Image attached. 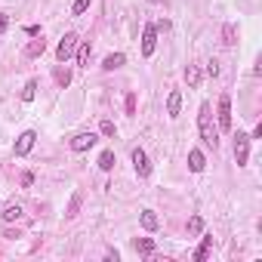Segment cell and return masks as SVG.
<instances>
[{
    "instance_id": "obj_1",
    "label": "cell",
    "mask_w": 262,
    "mask_h": 262,
    "mask_svg": "<svg viewBox=\"0 0 262 262\" xmlns=\"http://www.w3.org/2000/svg\"><path fill=\"white\" fill-rule=\"evenodd\" d=\"M198 126H200V139H204V145H207V148H219V126L213 123L210 102L200 105V111H198Z\"/></svg>"
},
{
    "instance_id": "obj_2",
    "label": "cell",
    "mask_w": 262,
    "mask_h": 262,
    "mask_svg": "<svg viewBox=\"0 0 262 262\" xmlns=\"http://www.w3.org/2000/svg\"><path fill=\"white\" fill-rule=\"evenodd\" d=\"M77 44H80V37L74 34V31H68V34L59 40V46H56V59L59 62H68V59L74 56V49H77Z\"/></svg>"
},
{
    "instance_id": "obj_3",
    "label": "cell",
    "mask_w": 262,
    "mask_h": 262,
    "mask_svg": "<svg viewBox=\"0 0 262 262\" xmlns=\"http://www.w3.org/2000/svg\"><path fill=\"white\" fill-rule=\"evenodd\" d=\"M250 142L253 139L247 136V133L238 130V136H234V160H238V167H244L250 160Z\"/></svg>"
},
{
    "instance_id": "obj_4",
    "label": "cell",
    "mask_w": 262,
    "mask_h": 262,
    "mask_svg": "<svg viewBox=\"0 0 262 262\" xmlns=\"http://www.w3.org/2000/svg\"><path fill=\"white\" fill-rule=\"evenodd\" d=\"M219 130L222 133L231 130V96H228V92L219 96Z\"/></svg>"
},
{
    "instance_id": "obj_5",
    "label": "cell",
    "mask_w": 262,
    "mask_h": 262,
    "mask_svg": "<svg viewBox=\"0 0 262 262\" xmlns=\"http://www.w3.org/2000/svg\"><path fill=\"white\" fill-rule=\"evenodd\" d=\"M34 142H37V133H34V130H25L22 136L15 139V145H13V154H15V157H25L31 148H34Z\"/></svg>"
},
{
    "instance_id": "obj_6",
    "label": "cell",
    "mask_w": 262,
    "mask_h": 262,
    "mask_svg": "<svg viewBox=\"0 0 262 262\" xmlns=\"http://www.w3.org/2000/svg\"><path fill=\"white\" fill-rule=\"evenodd\" d=\"M133 167H136V176L139 179H148L151 176V160L142 148H133Z\"/></svg>"
},
{
    "instance_id": "obj_7",
    "label": "cell",
    "mask_w": 262,
    "mask_h": 262,
    "mask_svg": "<svg viewBox=\"0 0 262 262\" xmlns=\"http://www.w3.org/2000/svg\"><path fill=\"white\" fill-rule=\"evenodd\" d=\"M96 142H99L96 133H77V136L71 139V151H77V154H80V151H90Z\"/></svg>"
},
{
    "instance_id": "obj_8",
    "label": "cell",
    "mask_w": 262,
    "mask_h": 262,
    "mask_svg": "<svg viewBox=\"0 0 262 262\" xmlns=\"http://www.w3.org/2000/svg\"><path fill=\"white\" fill-rule=\"evenodd\" d=\"M154 46H157V28L154 25H145V31H142V56H151L154 53Z\"/></svg>"
},
{
    "instance_id": "obj_9",
    "label": "cell",
    "mask_w": 262,
    "mask_h": 262,
    "mask_svg": "<svg viewBox=\"0 0 262 262\" xmlns=\"http://www.w3.org/2000/svg\"><path fill=\"white\" fill-rule=\"evenodd\" d=\"M204 167H207L204 151H200V148H191V151H188V170H191V173H200Z\"/></svg>"
},
{
    "instance_id": "obj_10",
    "label": "cell",
    "mask_w": 262,
    "mask_h": 262,
    "mask_svg": "<svg viewBox=\"0 0 262 262\" xmlns=\"http://www.w3.org/2000/svg\"><path fill=\"white\" fill-rule=\"evenodd\" d=\"M44 53H46V40L44 37H34L28 46H25V56H28V59H40Z\"/></svg>"
},
{
    "instance_id": "obj_11",
    "label": "cell",
    "mask_w": 262,
    "mask_h": 262,
    "mask_svg": "<svg viewBox=\"0 0 262 262\" xmlns=\"http://www.w3.org/2000/svg\"><path fill=\"white\" fill-rule=\"evenodd\" d=\"M139 222H142V228H145V231H157V225H160V219H157V213H154V210H142V216H139Z\"/></svg>"
},
{
    "instance_id": "obj_12",
    "label": "cell",
    "mask_w": 262,
    "mask_h": 262,
    "mask_svg": "<svg viewBox=\"0 0 262 262\" xmlns=\"http://www.w3.org/2000/svg\"><path fill=\"white\" fill-rule=\"evenodd\" d=\"M179 108H182V92L173 90L170 99H167V114H170V117H179Z\"/></svg>"
},
{
    "instance_id": "obj_13",
    "label": "cell",
    "mask_w": 262,
    "mask_h": 262,
    "mask_svg": "<svg viewBox=\"0 0 262 262\" xmlns=\"http://www.w3.org/2000/svg\"><path fill=\"white\" fill-rule=\"evenodd\" d=\"M182 77H185V83H188L191 90L200 87V68H198V65H188V68L182 71Z\"/></svg>"
},
{
    "instance_id": "obj_14",
    "label": "cell",
    "mask_w": 262,
    "mask_h": 262,
    "mask_svg": "<svg viewBox=\"0 0 262 262\" xmlns=\"http://www.w3.org/2000/svg\"><path fill=\"white\" fill-rule=\"evenodd\" d=\"M123 62H126V56H123V53H111V56H105L102 68H105V71H117V68H121Z\"/></svg>"
},
{
    "instance_id": "obj_15",
    "label": "cell",
    "mask_w": 262,
    "mask_h": 262,
    "mask_svg": "<svg viewBox=\"0 0 262 262\" xmlns=\"http://www.w3.org/2000/svg\"><path fill=\"white\" fill-rule=\"evenodd\" d=\"M0 216H3V222H15V219H22V204H6Z\"/></svg>"
},
{
    "instance_id": "obj_16",
    "label": "cell",
    "mask_w": 262,
    "mask_h": 262,
    "mask_svg": "<svg viewBox=\"0 0 262 262\" xmlns=\"http://www.w3.org/2000/svg\"><path fill=\"white\" fill-rule=\"evenodd\" d=\"M210 247H213V234H204L200 247L194 250V259H198V262H204V259H207V253H210Z\"/></svg>"
},
{
    "instance_id": "obj_17",
    "label": "cell",
    "mask_w": 262,
    "mask_h": 262,
    "mask_svg": "<svg viewBox=\"0 0 262 262\" xmlns=\"http://www.w3.org/2000/svg\"><path fill=\"white\" fill-rule=\"evenodd\" d=\"M133 247H136V253H142V256H151V253H154V241L139 238V241H133Z\"/></svg>"
},
{
    "instance_id": "obj_18",
    "label": "cell",
    "mask_w": 262,
    "mask_h": 262,
    "mask_svg": "<svg viewBox=\"0 0 262 262\" xmlns=\"http://www.w3.org/2000/svg\"><path fill=\"white\" fill-rule=\"evenodd\" d=\"M99 170H105V173L114 170V151H102L99 154Z\"/></svg>"
},
{
    "instance_id": "obj_19",
    "label": "cell",
    "mask_w": 262,
    "mask_h": 262,
    "mask_svg": "<svg viewBox=\"0 0 262 262\" xmlns=\"http://www.w3.org/2000/svg\"><path fill=\"white\" fill-rule=\"evenodd\" d=\"M34 92H37V80H28V83H25V90L19 92V99H22V102H34Z\"/></svg>"
},
{
    "instance_id": "obj_20",
    "label": "cell",
    "mask_w": 262,
    "mask_h": 262,
    "mask_svg": "<svg viewBox=\"0 0 262 262\" xmlns=\"http://www.w3.org/2000/svg\"><path fill=\"white\" fill-rule=\"evenodd\" d=\"M80 200H83V198H80V191H74V194H71V200H68V213H65L68 219H74V216L80 213Z\"/></svg>"
},
{
    "instance_id": "obj_21",
    "label": "cell",
    "mask_w": 262,
    "mask_h": 262,
    "mask_svg": "<svg viewBox=\"0 0 262 262\" xmlns=\"http://www.w3.org/2000/svg\"><path fill=\"white\" fill-rule=\"evenodd\" d=\"M222 37H225V46H234V44H238V28L228 22L225 28H222Z\"/></svg>"
},
{
    "instance_id": "obj_22",
    "label": "cell",
    "mask_w": 262,
    "mask_h": 262,
    "mask_svg": "<svg viewBox=\"0 0 262 262\" xmlns=\"http://www.w3.org/2000/svg\"><path fill=\"white\" fill-rule=\"evenodd\" d=\"M90 44H77V49H74V56H77V65H87L90 62Z\"/></svg>"
},
{
    "instance_id": "obj_23",
    "label": "cell",
    "mask_w": 262,
    "mask_h": 262,
    "mask_svg": "<svg viewBox=\"0 0 262 262\" xmlns=\"http://www.w3.org/2000/svg\"><path fill=\"white\" fill-rule=\"evenodd\" d=\"M200 231H204V219H200V216H191V219H188V234H200Z\"/></svg>"
},
{
    "instance_id": "obj_24",
    "label": "cell",
    "mask_w": 262,
    "mask_h": 262,
    "mask_svg": "<svg viewBox=\"0 0 262 262\" xmlns=\"http://www.w3.org/2000/svg\"><path fill=\"white\" fill-rule=\"evenodd\" d=\"M90 3H92V0H74V6H71V15H83V13L90 10Z\"/></svg>"
},
{
    "instance_id": "obj_25",
    "label": "cell",
    "mask_w": 262,
    "mask_h": 262,
    "mask_svg": "<svg viewBox=\"0 0 262 262\" xmlns=\"http://www.w3.org/2000/svg\"><path fill=\"white\" fill-rule=\"evenodd\" d=\"M56 80H59V87H68V83H71V71L56 68Z\"/></svg>"
},
{
    "instance_id": "obj_26",
    "label": "cell",
    "mask_w": 262,
    "mask_h": 262,
    "mask_svg": "<svg viewBox=\"0 0 262 262\" xmlns=\"http://www.w3.org/2000/svg\"><path fill=\"white\" fill-rule=\"evenodd\" d=\"M99 130H102V136H114V133H117L111 121H102V126H99Z\"/></svg>"
},
{
    "instance_id": "obj_27",
    "label": "cell",
    "mask_w": 262,
    "mask_h": 262,
    "mask_svg": "<svg viewBox=\"0 0 262 262\" xmlns=\"http://www.w3.org/2000/svg\"><path fill=\"white\" fill-rule=\"evenodd\" d=\"M207 74H210V77H219V62H216V59L207 65Z\"/></svg>"
},
{
    "instance_id": "obj_28",
    "label": "cell",
    "mask_w": 262,
    "mask_h": 262,
    "mask_svg": "<svg viewBox=\"0 0 262 262\" xmlns=\"http://www.w3.org/2000/svg\"><path fill=\"white\" fill-rule=\"evenodd\" d=\"M6 28H10V15H6V13H0V34H3Z\"/></svg>"
},
{
    "instance_id": "obj_29",
    "label": "cell",
    "mask_w": 262,
    "mask_h": 262,
    "mask_svg": "<svg viewBox=\"0 0 262 262\" xmlns=\"http://www.w3.org/2000/svg\"><path fill=\"white\" fill-rule=\"evenodd\" d=\"M25 34H28V37H37L40 28H37V25H28V28H25Z\"/></svg>"
},
{
    "instance_id": "obj_30",
    "label": "cell",
    "mask_w": 262,
    "mask_h": 262,
    "mask_svg": "<svg viewBox=\"0 0 262 262\" xmlns=\"http://www.w3.org/2000/svg\"><path fill=\"white\" fill-rule=\"evenodd\" d=\"M31 182H34V176H31V173H22V185H25V188H28Z\"/></svg>"
},
{
    "instance_id": "obj_31",
    "label": "cell",
    "mask_w": 262,
    "mask_h": 262,
    "mask_svg": "<svg viewBox=\"0 0 262 262\" xmlns=\"http://www.w3.org/2000/svg\"><path fill=\"white\" fill-rule=\"evenodd\" d=\"M148 3H160V0H148Z\"/></svg>"
}]
</instances>
